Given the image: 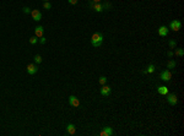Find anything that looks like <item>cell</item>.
<instances>
[{"label":"cell","instance_id":"obj_29","mask_svg":"<svg viewBox=\"0 0 184 136\" xmlns=\"http://www.w3.org/2000/svg\"><path fill=\"white\" fill-rule=\"evenodd\" d=\"M93 1H95V2H99L101 0H93Z\"/></svg>","mask_w":184,"mask_h":136},{"label":"cell","instance_id":"obj_18","mask_svg":"<svg viewBox=\"0 0 184 136\" xmlns=\"http://www.w3.org/2000/svg\"><path fill=\"white\" fill-rule=\"evenodd\" d=\"M98 82H99V85H106V82H107V77L106 76H101L99 77V80H98Z\"/></svg>","mask_w":184,"mask_h":136},{"label":"cell","instance_id":"obj_28","mask_svg":"<svg viewBox=\"0 0 184 136\" xmlns=\"http://www.w3.org/2000/svg\"><path fill=\"white\" fill-rule=\"evenodd\" d=\"M167 55H168V58H172V57H173V52L168 50V52H167Z\"/></svg>","mask_w":184,"mask_h":136},{"label":"cell","instance_id":"obj_14","mask_svg":"<svg viewBox=\"0 0 184 136\" xmlns=\"http://www.w3.org/2000/svg\"><path fill=\"white\" fill-rule=\"evenodd\" d=\"M155 69H156L155 65H154V64H150V65L147 66V69L144 71V74H152V72L155 71Z\"/></svg>","mask_w":184,"mask_h":136},{"label":"cell","instance_id":"obj_17","mask_svg":"<svg viewBox=\"0 0 184 136\" xmlns=\"http://www.w3.org/2000/svg\"><path fill=\"white\" fill-rule=\"evenodd\" d=\"M174 54H176V57H183V55H184V50L182 49V48H179V49H177V50H176V53H174Z\"/></svg>","mask_w":184,"mask_h":136},{"label":"cell","instance_id":"obj_26","mask_svg":"<svg viewBox=\"0 0 184 136\" xmlns=\"http://www.w3.org/2000/svg\"><path fill=\"white\" fill-rule=\"evenodd\" d=\"M31 11H32V10H31L29 7H23V12H25V14H29Z\"/></svg>","mask_w":184,"mask_h":136},{"label":"cell","instance_id":"obj_25","mask_svg":"<svg viewBox=\"0 0 184 136\" xmlns=\"http://www.w3.org/2000/svg\"><path fill=\"white\" fill-rule=\"evenodd\" d=\"M45 42H47V39H45V38H44V37L42 36V37L39 38V43H41V44H44Z\"/></svg>","mask_w":184,"mask_h":136},{"label":"cell","instance_id":"obj_7","mask_svg":"<svg viewBox=\"0 0 184 136\" xmlns=\"http://www.w3.org/2000/svg\"><path fill=\"white\" fill-rule=\"evenodd\" d=\"M113 130H112V128H109V126H104L103 128V130L99 133V135L101 136H111L113 135Z\"/></svg>","mask_w":184,"mask_h":136},{"label":"cell","instance_id":"obj_6","mask_svg":"<svg viewBox=\"0 0 184 136\" xmlns=\"http://www.w3.org/2000/svg\"><path fill=\"white\" fill-rule=\"evenodd\" d=\"M99 92H101V94H102L103 97H108V96L111 94V92H112V88H111L109 86H106V85H103Z\"/></svg>","mask_w":184,"mask_h":136},{"label":"cell","instance_id":"obj_16","mask_svg":"<svg viewBox=\"0 0 184 136\" xmlns=\"http://www.w3.org/2000/svg\"><path fill=\"white\" fill-rule=\"evenodd\" d=\"M177 66V63L174 60H168L167 61V69H174Z\"/></svg>","mask_w":184,"mask_h":136},{"label":"cell","instance_id":"obj_30","mask_svg":"<svg viewBox=\"0 0 184 136\" xmlns=\"http://www.w3.org/2000/svg\"><path fill=\"white\" fill-rule=\"evenodd\" d=\"M44 1H49V0H44Z\"/></svg>","mask_w":184,"mask_h":136},{"label":"cell","instance_id":"obj_4","mask_svg":"<svg viewBox=\"0 0 184 136\" xmlns=\"http://www.w3.org/2000/svg\"><path fill=\"white\" fill-rule=\"evenodd\" d=\"M160 78L162 80V81H165V82H168L171 81V78H172V74H171L170 70H163L162 72H161V75H160Z\"/></svg>","mask_w":184,"mask_h":136},{"label":"cell","instance_id":"obj_24","mask_svg":"<svg viewBox=\"0 0 184 136\" xmlns=\"http://www.w3.org/2000/svg\"><path fill=\"white\" fill-rule=\"evenodd\" d=\"M95 4H96V2H95L93 0H90V2H88V6H90L91 9H93V6H95Z\"/></svg>","mask_w":184,"mask_h":136},{"label":"cell","instance_id":"obj_13","mask_svg":"<svg viewBox=\"0 0 184 136\" xmlns=\"http://www.w3.org/2000/svg\"><path fill=\"white\" fill-rule=\"evenodd\" d=\"M34 33H36V37L41 38V37L43 36V27L42 26H37L36 30H34Z\"/></svg>","mask_w":184,"mask_h":136},{"label":"cell","instance_id":"obj_23","mask_svg":"<svg viewBox=\"0 0 184 136\" xmlns=\"http://www.w3.org/2000/svg\"><path fill=\"white\" fill-rule=\"evenodd\" d=\"M43 6H44V9H47V10H49V9L52 7V5H50L49 1H44V5H43Z\"/></svg>","mask_w":184,"mask_h":136},{"label":"cell","instance_id":"obj_5","mask_svg":"<svg viewBox=\"0 0 184 136\" xmlns=\"http://www.w3.org/2000/svg\"><path fill=\"white\" fill-rule=\"evenodd\" d=\"M31 16H32V18H33L34 21H37V22L42 20V14H41L39 10H32V11H31Z\"/></svg>","mask_w":184,"mask_h":136},{"label":"cell","instance_id":"obj_19","mask_svg":"<svg viewBox=\"0 0 184 136\" xmlns=\"http://www.w3.org/2000/svg\"><path fill=\"white\" fill-rule=\"evenodd\" d=\"M37 42H38V37L34 36V37H31L29 38V44H36Z\"/></svg>","mask_w":184,"mask_h":136},{"label":"cell","instance_id":"obj_11","mask_svg":"<svg viewBox=\"0 0 184 136\" xmlns=\"http://www.w3.org/2000/svg\"><path fill=\"white\" fill-rule=\"evenodd\" d=\"M66 133H68L69 135H74V134L76 133V129H75V125H74V124H68V126H66Z\"/></svg>","mask_w":184,"mask_h":136},{"label":"cell","instance_id":"obj_9","mask_svg":"<svg viewBox=\"0 0 184 136\" xmlns=\"http://www.w3.org/2000/svg\"><path fill=\"white\" fill-rule=\"evenodd\" d=\"M69 103L72 107H80V101L76 96H70L69 97Z\"/></svg>","mask_w":184,"mask_h":136},{"label":"cell","instance_id":"obj_20","mask_svg":"<svg viewBox=\"0 0 184 136\" xmlns=\"http://www.w3.org/2000/svg\"><path fill=\"white\" fill-rule=\"evenodd\" d=\"M102 6H103V10H109L112 7V5L109 2H104V4H102Z\"/></svg>","mask_w":184,"mask_h":136},{"label":"cell","instance_id":"obj_8","mask_svg":"<svg viewBox=\"0 0 184 136\" xmlns=\"http://www.w3.org/2000/svg\"><path fill=\"white\" fill-rule=\"evenodd\" d=\"M37 71H38L37 65H34V64H28L27 65V72L29 75H34V74H37Z\"/></svg>","mask_w":184,"mask_h":136},{"label":"cell","instance_id":"obj_21","mask_svg":"<svg viewBox=\"0 0 184 136\" xmlns=\"http://www.w3.org/2000/svg\"><path fill=\"white\" fill-rule=\"evenodd\" d=\"M34 61H36V64H41L42 63V57L41 55H34Z\"/></svg>","mask_w":184,"mask_h":136},{"label":"cell","instance_id":"obj_3","mask_svg":"<svg viewBox=\"0 0 184 136\" xmlns=\"http://www.w3.org/2000/svg\"><path fill=\"white\" fill-rule=\"evenodd\" d=\"M170 28L172 31H174V32L179 31L181 28H182V22H181V21H178V20H173V21H171Z\"/></svg>","mask_w":184,"mask_h":136},{"label":"cell","instance_id":"obj_15","mask_svg":"<svg viewBox=\"0 0 184 136\" xmlns=\"http://www.w3.org/2000/svg\"><path fill=\"white\" fill-rule=\"evenodd\" d=\"M93 10H95V11H97V12H102V11H103V6H102V4L96 2V4H95V6H93Z\"/></svg>","mask_w":184,"mask_h":136},{"label":"cell","instance_id":"obj_12","mask_svg":"<svg viewBox=\"0 0 184 136\" xmlns=\"http://www.w3.org/2000/svg\"><path fill=\"white\" fill-rule=\"evenodd\" d=\"M157 92L162 96H166L168 93V88H167V86H160V87H157Z\"/></svg>","mask_w":184,"mask_h":136},{"label":"cell","instance_id":"obj_2","mask_svg":"<svg viewBox=\"0 0 184 136\" xmlns=\"http://www.w3.org/2000/svg\"><path fill=\"white\" fill-rule=\"evenodd\" d=\"M167 102L170 103L171 106H177L178 103V98H177V94L176 93H167Z\"/></svg>","mask_w":184,"mask_h":136},{"label":"cell","instance_id":"obj_27","mask_svg":"<svg viewBox=\"0 0 184 136\" xmlns=\"http://www.w3.org/2000/svg\"><path fill=\"white\" fill-rule=\"evenodd\" d=\"M68 1H69V4H71V5H75L77 2V0H68Z\"/></svg>","mask_w":184,"mask_h":136},{"label":"cell","instance_id":"obj_1","mask_svg":"<svg viewBox=\"0 0 184 136\" xmlns=\"http://www.w3.org/2000/svg\"><path fill=\"white\" fill-rule=\"evenodd\" d=\"M102 43H103V34L102 33L97 32V33H95L91 37V44L93 45L95 48H99L102 45Z\"/></svg>","mask_w":184,"mask_h":136},{"label":"cell","instance_id":"obj_22","mask_svg":"<svg viewBox=\"0 0 184 136\" xmlns=\"http://www.w3.org/2000/svg\"><path fill=\"white\" fill-rule=\"evenodd\" d=\"M168 44H170V47L173 49V48H176V45H177V42L174 41V39H171L170 42H168Z\"/></svg>","mask_w":184,"mask_h":136},{"label":"cell","instance_id":"obj_10","mask_svg":"<svg viewBox=\"0 0 184 136\" xmlns=\"http://www.w3.org/2000/svg\"><path fill=\"white\" fill-rule=\"evenodd\" d=\"M158 34H160L161 37H167V34H168V28H167V26H161V27L158 28Z\"/></svg>","mask_w":184,"mask_h":136}]
</instances>
